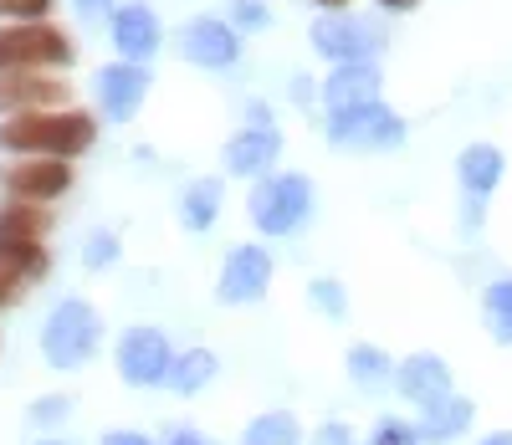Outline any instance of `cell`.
Masks as SVG:
<instances>
[{"label": "cell", "instance_id": "52a82bcc", "mask_svg": "<svg viewBox=\"0 0 512 445\" xmlns=\"http://www.w3.org/2000/svg\"><path fill=\"white\" fill-rule=\"evenodd\" d=\"M169 369H175V348H169V338L159 328H128L118 338V374H123V384L154 389V384L169 379Z\"/></svg>", "mask_w": 512, "mask_h": 445}, {"label": "cell", "instance_id": "f546056e", "mask_svg": "<svg viewBox=\"0 0 512 445\" xmlns=\"http://www.w3.org/2000/svg\"><path fill=\"white\" fill-rule=\"evenodd\" d=\"M67 415H72V399H62V394H47V399H36V405H31V425H57Z\"/></svg>", "mask_w": 512, "mask_h": 445}, {"label": "cell", "instance_id": "9a60e30c", "mask_svg": "<svg viewBox=\"0 0 512 445\" xmlns=\"http://www.w3.org/2000/svg\"><path fill=\"white\" fill-rule=\"evenodd\" d=\"M144 98H149V72L139 62H108L98 72V103L113 123H128Z\"/></svg>", "mask_w": 512, "mask_h": 445}, {"label": "cell", "instance_id": "4316f807", "mask_svg": "<svg viewBox=\"0 0 512 445\" xmlns=\"http://www.w3.org/2000/svg\"><path fill=\"white\" fill-rule=\"evenodd\" d=\"M364 445H420V430L410 425V420H395V415H384L374 430H369V440Z\"/></svg>", "mask_w": 512, "mask_h": 445}, {"label": "cell", "instance_id": "8992f818", "mask_svg": "<svg viewBox=\"0 0 512 445\" xmlns=\"http://www.w3.org/2000/svg\"><path fill=\"white\" fill-rule=\"evenodd\" d=\"M384 47L379 26H369L364 16H349V11H328L313 21V52L349 67V62H374V52Z\"/></svg>", "mask_w": 512, "mask_h": 445}, {"label": "cell", "instance_id": "cb8c5ba5", "mask_svg": "<svg viewBox=\"0 0 512 445\" xmlns=\"http://www.w3.org/2000/svg\"><path fill=\"white\" fill-rule=\"evenodd\" d=\"M0 266H6L11 277L31 282V277H47L52 256H47V246H21V241H0Z\"/></svg>", "mask_w": 512, "mask_h": 445}, {"label": "cell", "instance_id": "8fae6325", "mask_svg": "<svg viewBox=\"0 0 512 445\" xmlns=\"http://www.w3.org/2000/svg\"><path fill=\"white\" fill-rule=\"evenodd\" d=\"M72 87L62 77H41V72H0V113H47V108H67Z\"/></svg>", "mask_w": 512, "mask_h": 445}, {"label": "cell", "instance_id": "ffe728a7", "mask_svg": "<svg viewBox=\"0 0 512 445\" xmlns=\"http://www.w3.org/2000/svg\"><path fill=\"white\" fill-rule=\"evenodd\" d=\"M221 200H226L221 180H195V185L180 195V226H185V231H210V226L221 220Z\"/></svg>", "mask_w": 512, "mask_h": 445}, {"label": "cell", "instance_id": "4dcf8cb0", "mask_svg": "<svg viewBox=\"0 0 512 445\" xmlns=\"http://www.w3.org/2000/svg\"><path fill=\"white\" fill-rule=\"evenodd\" d=\"M308 445H359V435H354V425H344V420H323V425L308 435Z\"/></svg>", "mask_w": 512, "mask_h": 445}, {"label": "cell", "instance_id": "6da1fadb", "mask_svg": "<svg viewBox=\"0 0 512 445\" xmlns=\"http://www.w3.org/2000/svg\"><path fill=\"white\" fill-rule=\"evenodd\" d=\"M98 118L82 108H47V113H21L0 123V149L26 154V159H72L93 149Z\"/></svg>", "mask_w": 512, "mask_h": 445}, {"label": "cell", "instance_id": "2e32d148", "mask_svg": "<svg viewBox=\"0 0 512 445\" xmlns=\"http://www.w3.org/2000/svg\"><path fill=\"white\" fill-rule=\"evenodd\" d=\"M379 103V67L374 62H349V67H333L323 77V108L328 113H349Z\"/></svg>", "mask_w": 512, "mask_h": 445}, {"label": "cell", "instance_id": "e0dca14e", "mask_svg": "<svg viewBox=\"0 0 512 445\" xmlns=\"http://www.w3.org/2000/svg\"><path fill=\"white\" fill-rule=\"evenodd\" d=\"M159 16L149 6H118L113 11V47L123 52V62H149L159 52Z\"/></svg>", "mask_w": 512, "mask_h": 445}, {"label": "cell", "instance_id": "e575fe53", "mask_svg": "<svg viewBox=\"0 0 512 445\" xmlns=\"http://www.w3.org/2000/svg\"><path fill=\"white\" fill-rule=\"evenodd\" d=\"M16 297H21V277H11L6 266H0V307H11Z\"/></svg>", "mask_w": 512, "mask_h": 445}, {"label": "cell", "instance_id": "5b68a950", "mask_svg": "<svg viewBox=\"0 0 512 445\" xmlns=\"http://www.w3.org/2000/svg\"><path fill=\"white\" fill-rule=\"evenodd\" d=\"M328 139L344 144V149H400L405 144V118L390 103H364L349 113H328Z\"/></svg>", "mask_w": 512, "mask_h": 445}, {"label": "cell", "instance_id": "f1b7e54d", "mask_svg": "<svg viewBox=\"0 0 512 445\" xmlns=\"http://www.w3.org/2000/svg\"><path fill=\"white\" fill-rule=\"evenodd\" d=\"M52 11V0H0V16H11L16 26L21 21H47Z\"/></svg>", "mask_w": 512, "mask_h": 445}, {"label": "cell", "instance_id": "277c9868", "mask_svg": "<svg viewBox=\"0 0 512 445\" xmlns=\"http://www.w3.org/2000/svg\"><path fill=\"white\" fill-rule=\"evenodd\" d=\"M72 62V41L52 21L0 26V72H47Z\"/></svg>", "mask_w": 512, "mask_h": 445}, {"label": "cell", "instance_id": "f35d334b", "mask_svg": "<svg viewBox=\"0 0 512 445\" xmlns=\"http://www.w3.org/2000/svg\"><path fill=\"white\" fill-rule=\"evenodd\" d=\"M313 6H323V11H344V0H313Z\"/></svg>", "mask_w": 512, "mask_h": 445}, {"label": "cell", "instance_id": "d590c367", "mask_svg": "<svg viewBox=\"0 0 512 445\" xmlns=\"http://www.w3.org/2000/svg\"><path fill=\"white\" fill-rule=\"evenodd\" d=\"M108 6H113V0H77V11H82V16H88V21H93V16H103Z\"/></svg>", "mask_w": 512, "mask_h": 445}, {"label": "cell", "instance_id": "9c48e42d", "mask_svg": "<svg viewBox=\"0 0 512 445\" xmlns=\"http://www.w3.org/2000/svg\"><path fill=\"white\" fill-rule=\"evenodd\" d=\"M456 174H461V190H466V231H477L487 195L502 185V174H507V159H502L497 144H466L461 159H456Z\"/></svg>", "mask_w": 512, "mask_h": 445}, {"label": "cell", "instance_id": "30bf717a", "mask_svg": "<svg viewBox=\"0 0 512 445\" xmlns=\"http://www.w3.org/2000/svg\"><path fill=\"white\" fill-rule=\"evenodd\" d=\"M0 190L11 200L47 205V200L72 190V169H67V159H16V164L0 169Z\"/></svg>", "mask_w": 512, "mask_h": 445}, {"label": "cell", "instance_id": "603a6c76", "mask_svg": "<svg viewBox=\"0 0 512 445\" xmlns=\"http://www.w3.org/2000/svg\"><path fill=\"white\" fill-rule=\"evenodd\" d=\"M216 374H221V359H216V353H210V348H190V353H175V369H169L164 384L175 389V394H200Z\"/></svg>", "mask_w": 512, "mask_h": 445}, {"label": "cell", "instance_id": "484cf974", "mask_svg": "<svg viewBox=\"0 0 512 445\" xmlns=\"http://www.w3.org/2000/svg\"><path fill=\"white\" fill-rule=\"evenodd\" d=\"M308 302L318 307V313H328L333 323L349 313V297H344V287H338L333 277H318V282H308Z\"/></svg>", "mask_w": 512, "mask_h": 445}, {"label": "cell", "instance_id": "74e56055", "mask_svg": "<svg viewBox=\"0 0 512 445\" xmlns=\"http://www.w3.org/2000/svg\"><path fill=\"white\" fill-rule=\"evenodd\" d=\"M379 6H384V11H410L415 0H379Z\"/></svg>", "mask_w": 512, "mask_h": 445}, {"label": "cell", "instance_id": "8d00e7d4", "mask_svg": "<svg viewBox=\"0 0 512 445\" xmlns=\"http://www.w3.org/2000/svg\"><path fill=\"white\" fill-rule=\"evenodd\" d=\"M477 445H512V430H492V435H482Z\"/></svg>", "mask_w": 512, "mask_h": 445}, {"label": "cell", "instance_id": "83f0119b", "mask_svg": "<svg viewBox=\"0 0 512 445\" xmlns=\"http://www.w3.org/2000/svg\"><path fill=\"white\" fill-rule=\"evenodd\" d=\"M231 26L236 31H262V26H272V11L262 6V0H236V6H231Z\"/></svg>", "mask_w": 512, "mask_h": 445}, {"label": "cell", "instance_id": "7c38bea8", "mask_svg": "<svg viewBox=\"0 0 512 445\" xmlns=\"http://www.w3.org/2000/svg\"><path fill=\"white\" fill-rule=\"evenodd\" d=\"M180 52H185V62H195V67H231V62L241 57V36H236L231 21L195 16V21H185V31H180Z\"/></svg>", "mask_w": 512, "mask_h": 445}, {"label": "cell", "instance_id": "d6a6232c", "mask_svg": "<svg viewBox=\"0 0 512 445\" xmlns=\"http://www.w3.org/2000/svg\"><path fill=\"white\" fill-rule=\"evenodd\" d=\"M159 445H221V440H210V435L195 430V425H175V430H164Z\"/></svg>", "mask_w": 512, "mask_h": 445}, {"label": "cell", "instance_id": "ba28073f", "mask_svg": "<svg viewBox=\"0 0 512 445\" xmlns=\"http://www.w3.org/2000/svg\"><path fill=\"white\" fill-rule=\"evenodd\" d=\"M272 287V256L267 246H236L226 261H221V277H216V297L226 307H251L262 302Z\"/></svg>", "mask_w": 512, "mask_h": 445}, {"label": "cell", "instance_id": "d6986e66", "mask_svg": "<svg viewBox=\"0 0 512 445\" xmlns=\"http://www.w3.org/2000/svg\"><path fill=\"white\" fill-rule=\"evenodd\" d=\"M52 231V210L31 205V200H6L0 205V241H21V246H41Z\"/></svg>", "mask_w": 512, "mask_h": 445}, {"label": "cell", "instance_id": "44dd1931", "mask_svg": "<svg viewBox=\"0 0 512 445\" xmlns=\"http://www.w3.org/2000/svg\"><path fill=\"white\" fill-rule=\"evenodd\" d=\"M349 379H354V389L379 394L384 384H395V359L379 343H354L349 348Z\"/></svg>", "mask_w": 512, "mask_h": 445}, {"label": "cell", "instance_id": "836d02e7", "mask_svg": "<svg viewBox=\"0 0 512 445\" xmlns=\"http://www.w3.org/2000/svg\"><path fill=\"white\" fill-rule=\"evenodd\" d=\"M98 445H154V440H149L144 430H108Z\"/></svg>", "mask_w": 512, "mask_h": 445}, {"label": "cell", "instance_id": "1f68e13d", "mask_svg": "<svg viewBox=\"0 0 512 445\" xmlns=\"http://www.w3.org/2000/svg\"><path fill=\"white\" fill-rule=\"evenodd\" d=\"M82 256H88V266H113V261H118V241H113L108 231H98V236L88 241V251H82Z\"/></svg>", "mask_w": 512, "mask_h": 445}, {"label": "cell", "instance_id": "7402d4cb", "mask_svg": "<svg viewBox=\"0 0 512 445\" xmlns=\"http://www.w3.org/2000/svg\"><path fill=\"white\" fill-rule=\"evenodd\" d=\"M241 445H308V435L292 410H267L241 430Z\"/></svg>", "mask_w": 512, "mask_h": 445}, {"label": "cell", "instance_id": "3957f363", "mask_svg": "<svg viewBox=\"0 0 512 445\" xmlns=\"http://www.w3.org/2000/svg\"><path fill=\"white\" fill-rule=\"evenodd\" d=\"M313 215V180L308 174H267L251 190V220L262 236H292Z\"/></svg>", "mask_w": 512, "mask_h": 445}, {"label": "cell", "instance_id": "5bb4252c", "mask_svg": "<svg viewBox=\"0 0 512 445\" xmlns=\"http://www.w3.org/2000/svg\"><path fill=\"white\" fill-rule=\"evenodd\" d=\"M395 389L410 399V405H436V399L456 394L451 384V364L441 359V353H410L405 364H395Z\"/></svg>", "mask_w": 512, "mask_h": 445}, {"label": "cell", "instance_id": "d4e9b609", "mask_svg": "<svg viewBox=\"0 0 512 445\" xmlns=\"http://www.w3.org/2000/svg\"><path fill=\"white\" fill-rule=\"evenodd\" d=\"M482 313H487L492 338L497 343H512V277H502V282H492L482 292Z\"/></svg>", "mask_w": 512, "mask_h": 445}, {"label": "cell", "instance_id": "4fadbf2b", "mask_svg": "<svg viewBox=\"0 0 512 445\" xmlns=\"http://www.w3.org/2000/svg\"><path fill=\"white\" fill-rule=\"evenodd\" d=\"M282 159V133L277 128H241L236 139L226 144V174L236 180H267Z\"/></svg>", "mask_w": 512, "mask_h": 445}, {"label": "cell", "instance_id": "ac0fdd59", "mask_svg": "<svg viewBox=\"0 0 512 445\" xmlns=\"http://www.w3.org/2000/svg\"><path fill=\"white\" fill-rule=\"evenodd\" d=\"M477 420V405L466 394H446L436 405H425L415 415V430H420V445H451L456 435H466Z\"/></svg>", "mask_w": 512, "mask_h": 445}, {"label": "cell", "instance_id": "ab89813d", "mask_svg": "<svg viewBox=\"0 0 512 445\" xmlns=\"http://www.w3.org/2000/svg\"><path fill=\"white\" fill-rule=\"evenodd\" d=\"M36 445H67V440H36Z\"/></svg>", "mask_w": 512, "mask_h": 445}, {"label": "cell", "instance_id": "7a4b0ae2", "mask_svg": "<svg viewBox=\"0 0 512 445\" xmlns=\"http://www.w3.org/2000/svg\"><path fill=\"white\" fill-rule=\"evenodd\" d=\"M98 343H103V318H98V307L82 302V297L57 302L47 328H41V353H47L52 369H82L98 353Z\"/></svg>", "mask_w": 512, "mask_h": 445}]
</instances>
